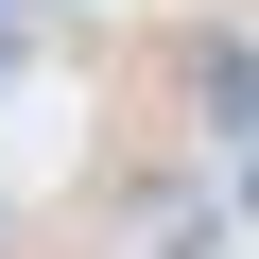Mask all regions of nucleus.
<instances>
[{
	"label": "nucleus",
	"instance_id": "1",
	"mask_svg": "<svg viewBox=\"0 0 259 259\" xmlns=\"http://www.w3.org/2000/svg\"><path fill=\"white\" fill-rule=\"evenodd\" d=\"M190 104H207V121H242V139H259V52H242V35H207V52H190Z\"/></svg>",
	"mask_w": 259,
	"mask_h": 259
},
{
	"label": "nucleus",
	"instance_id": "2",
	"mask_svg": "<svg viewBox=\"0 0 259 259\" xmlns=\"http://www.w3.org/2000/svg\"><path fill=\"white\" fill-rule=\"evenodd\" d=\"M242 207H259V139H242Z\"/></svg>",
	"mask_w": 259,
	"mask_h": 259
}]
</instances>
